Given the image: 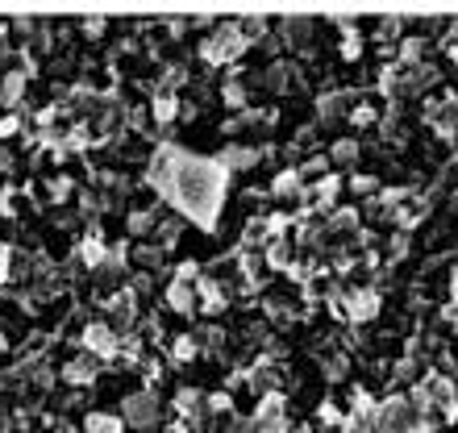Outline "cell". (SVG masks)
Returning a JSON list of instances; mask_svg holds the SVG:
<instances>
[{
	"instance_id": "83f0119b",
	"label": "cell",
	"mask_w": 458,
	"mask_h": 433,
	"mask_svg": "<svg viewBox=\"0 0 458 433\" xmlns=\"http://www.w3.org/2000/svg\"><path fill=\"white\" fill-rule=\"evenodd\" d=\"M17 125H21V121H17V117H4V121H0V138H4V133H13V130H17Z\"/></svg>"
},
{
	"instance_id": "d6986e66",
	"label": "cell",
	"mask_w": 458,
	"mask_h": 433,
	"mask_svg": "<svg viewBox=\"0 0 458 433\" xmlns=\"http://www.w3.org/2000/svg\"><path fill=\"white\" fill-rule=\"evenodd\" d=\"M288 259H292V246L288 242H276L271 246V267H288Z\"/></svg>"
},
{
	"instance_id": "52a82bcc",
	"label": "cell",
	"mask_w": 458,
	"mask_h": 433,
	"mask_svg": "<svg viewBox=\"0 0 458 433\" xmlns=\"http://www.w3.org/2000/svg\"><path fill=\"white\" fill-rule=\"evenodd\" d=\"M271 192H276L279 200H296V196H301V171H284V175L271 183Z\"/></svg>"
},
{
	"instance_id": "cb8c5ba5",
	"label": "cell",
	"mask_w": 458,
	"mask_h": 433,
	"mask_svg": "<svg viewBox=\"0 0 458 433\" xmlns=\"http://www.w3.org/2000/svg\"><path fill=\"white\" fill-rule=\"evenodd\" d=\"M225 100H229V105H233V108H242V100H246V92H242L238 84H229V88H225Z\"/></svg>"
},
{
	"instance_id": "2e32d148",
	"label": "cell",
	"mask_w": 458,
	"mask_h": 433,
	"mask_svg": "<svg viewBox=\"0 0 458 433\" xmlns=\"http://www.w3.org/2000/svg\"><path fill=\"white\" fill-rule=\"evenodd\" d=\"M92 362H72V367H67V379H72V384H92Z\"/></svg>"
},
{
	"instance_id": "7402d4cb",
	"label": "cell",
	"mask_w": 458,
	"mask_h": 433,
	"mask_svg": "<svg viewBox=\"0 0 458 433\" xmlns=\"http://www.w3.org/2000/svg\"><path fill=\"white\" fill-rule=\"evenodd\" d=\"M326 171H329V163H326V158H313V163H304L301 180H304V175H326Z\"/></svg>"
},
{
	"instance_id": "ffe728a7",
	"label": "cell",
	"mask_w": 458,
	"mask_h": 433,
	"mask_svg": "<svg viewBox=\"0 0 458 433\" xmlns=\"http://www.w3.org/2000/svg\"><path fill=\"white\" fill-rule=\"evenodd\" d=\"M150 225H155V216H150V213H133L130 216V229H133V233H146Z\"/></svg>"
},
{
	"instance_id": "4fadbf2b",
	"label": "cell",
	"mask_w": 458,
	"mask_h": 433,
	"mask_svg": "<svg viewBox=\"0 0 458 433\" xmlns=\"http://www.w3.org/2000/svg\"><path fill=\"white\" fill-rule=\"evenodd\" d=\"M171 309H180V313H188V309H192V288H188L183 279L171 288Z\"/></svg>"
},
{
	"instance_id": "9a60e30c",
	"label": "cell",
	"mask_w": 458,
	"mask_h": 433,
	"mask_svg": "<svg viewBox=\"0 0 458 433\" xmlns=\"http://www.w3.org/2000/svg\"><path fill=\"white\" fill-rule=\"evenodd\" d=\"M354 158H359V142L342 138V142L334 146V163H354Z\"/></svg>"
},
{
	"instance_id": "ac0fdd59",
	"label": "cell",
	"mask_w": 458,
	"mask_h": 433,
	"mask_svg": "<svg viewBox=\"0 0 458 433\" xmlns=\"http://www.w3.org/2000/svg\"><path fill=\"white\" fill-rule=\"evenodd\" d=\"M155 117L158 121H171V117H175V97H155Z\"/></svg>"
},
{
	"instance_id": "ba28073f",
	"label": "cell",
	"mask_w": 458,
	"mask_h": 433,
	"mask_svg": "<svg viewBox=\"0 0 458 433\" xmlns=\"http://www.w3.org/2000/svg\"><path fill=\"white\" fill-rule=\"evenodd\" d=\"M375 309H379L375 292H359V296H350V317H354V321H367V317H375Z\"/></svg>"
},
{
	"instance_id": "9c48e42d",
	"label": "cell",
	"mask_w": 458,
	"mask_h": 433,
	"mask_svg": "<svg viewBox=\"0 0 458 433\" xmlns=\"http://www.w3.org/2000/svg\"><path fill=\"white\" fill-rule=\"evenodd\" d=\"M254 158H259V155H254V150H225V155H221L217 158V163H221V167H233V171H242V167H254Z\"/></svg>"
},
{
	"instance_id": "f546056e",
	"label": "cell",
	"mask_w": 458,
	"mask_h": 433,
	"mask_svg": "<svg viewBox=\"0 0 458 433\" xmlns=\"http://www.w3.org/2000/svg\"><path fill=\"white\" fill-rule=\"evenodd\" d=\"M450 55H454V59H458V47H450Z\"/></svg>"
},
{
	"instance_id": "4316f807",
	"label": "cell",
	"mask_w": 458,
	"mask_h": 433,
	"mask_svg": "<svg viewBox=\"0 0 458 433\" xmlns=\"http://www.w3.org/2000/svg\"><path fill=\"white\" fill-rule=\"evenodd\" d=\"M371 188H375L371 175H359V180H354V192H371Z\"/></svg>"
},
{
	"instance_id": "d4e9b609",
	"label": "cell",
	"mask_w": 458,
	"mask_h": 433,
	"mask_svg": "<svg viewBox=\"0 0 458 433\" xmlns=\"http://www.w3.org/2000/svg\"><path fill=\"white\" fill-rule=\"evenodd\" d=\"M354 121H359V125H371V121H375V108H367V105L354 108Z\"/></svg>"
},
{
	"instance_id": "5b68a950",
	"label": "cell",
	"mask_w": 458,
	"mask_h": 433,
	"mask_svg": "<svg viewBox=\"0 0 458 433\" xmlns=\"http://www.w3.org/2000/svg\"><path fill=\"white\" fill-rule=\"evenodd\" d=\"M254 429L259 433H288V417H284V400L279 396H267L259 417H254Z\"/></svg>"
},
{
	"instance_id": "277c9868",
	"label": "cell",
	"mask_w": 458,
	"mask_h": 433,
	"mask_svg": "<svg viewBox=\"0 0 458 433\" xmlns=\"http://www.w3.org/2000/svg\"><path fill=\"white\" fill-rule=\"evenodd\" d=\"M242 47H246V38H242L238 25H221L217 34L205 42V59L208 63H225V59H233Z\"/></svg>"
},
{
	"instance_id": "44dd1931",
	"label": "cell",
	"mask_w": 458,
	"mask_h": 433,
	"mask_svg": "<svg viewBox=\"0 0 458 433\" xmlns=\"http://www.w3.org/2000/svg\"><path fill=\"white\" fill-rule=\"evenodd\" d=\"M192 354H196V342H192L188 334H183L180 342H175V359H192Z\"/></svg>"
},
{
	"instance_id": "3957f363",
	"label": "cell",
	"mask_w": 458,
	"mask_h": 433,
	"mask_svg": "<svg viewBox=\"0 0 458 433\" xmlns=\"http://www.w3.org/2000/svg\"><path fill=\"white\" fill-rule=\"evenodd\" d=\"M121 421L133 425V429H150V425L158 421V400L150 396V392H133V396H125V404H121Z\"/></svg>"
},
{
	"instance_id": "6da1fadb",
	"label": "cell",
	"mask_w": 458,
	"mask_h": 433,
	"mask_svg": "<svg viewBox=\"0 0 458 433\" xmlns=\"http://www.w3.org/2000/svg\"><path fill=\"white\" fill-rule=\"evenodd\" d=\"M150 183L167 200H175L192 221H200V225L217 221V205L225 196V167L221 163H205V158L180 155V150L163 146L158 163L150 167Z\"/></svg>"
},
{
	"instance_id": "30bf717a",
	"label": "cell",
	"mask_w": 458,
	"mask_h": 433,
	"mask_svg": "<svg viewBox=\"0 0 458 433\" xmlns=\"http://www.w3.org/2000/svg\"><path fill=\"white\" fill-rule=\"evenodd\" d=\"M84 433H121V421L117 417H105V412H92L84 421Z\"/></svg>"
},
{
	"instance_id": "5bb4252c",
	"label": "cell",
	"mask_w": 458,
	"mask_h": 433,
	"mask_svg": "<svg viewBox=\"0 0 458 433\" xmlns=\"http://www.w3.org/2000/svg\"><path fill=\"white\" fill-rule=\"evenodd\" d=\"M21 72H13L9 80H4V88H0V100H4V105H17V97H21Z\"/></svg>"
},
{
	"instance_id": "8fae6325",
	"label": "cell",
	"mask_w": 458,
	"mask_h": 433,
	"mask_svg": "<svg viewBox=\"0 0 458 433\" xmlns=\"http://www.w3.org/2000/svg\"><path fill=\"white\" fill-rule=\"evenodd\" d=\"M200 296H205L208 313H221V309H225V296H221V288L213 284V279H200Z\"/></svg>"
},
{
	"instance_id": "f1b7e54d",
	"label": "cell",
	"mask_w": 458,
	"mask_h": 433,
	"mask_svg": "<svg viewBox=\"0 0 458 433\" xmlns=\"http://www.w3.org/2000/svg\"><path fill=\"white\" fill-rule=\"evenodd\" d=\"M9 429V412H4V404H0V433Z\"/></svg>"
},
{
	"instance_id": "7a4b0ae2",
	"label": "cell",
	"mask_w": 458,
	"mask_h": 433,
	"mask_svg": "<svg viewBox=\"0 0 458 433\" xmlns=\"http://www.w3.org/2000/svg\"><path fill=\"white\" fill-rule=\"evenodd\" d=\"M375 433H421V409L404 396H392L375 409Z\"/></svg>"
},
{
	"instance_id": "603a6c76",
	"label": "cell",
	"mask_w": 458,
	"mask_h": 433,
	"mask_svg": "<svg viewBox=\"0 0 458 433\" xmlns=\"http://www.w3.org/2000/svg\"><path fill=\"white\" fill-rule=\"evenodd\" d=\"M342 375H346V362H342V359H329L326 362V379H342Z\"/></svg>"
},
{
	"instance_id": "7c38bea8",
	"label": "cell",
	"mask_w": 458,
	"mask_h": 433,
	"mask_svg": "<svg viewBox=\"0 0 458 433\" xmlns=\"http://www.w3.org/2000/svg\"><path fill=\"white\" fill-rule=\"evenodd\" d=\"M359 225V213L354 208H342V213L329 216V233H342V229H354Z\"/></svg>"
},
{
	"instance_id": "e0dca14e",
	"label": "cell",
	"mask_w": 458,
	"mask_h": 433,
	"mask_svg": "<svg viewBox=\"0 0 458 433\" xmlns=\"http://www.w3.org/2000/svg\"><path fill=\"white\" fill-rule=\"evenodd\" d=\"M334 196H338V180H334V175H326V183L317 188V200H321V208L334 205Z\"/></svg>"
},
{
	"instance_id": "484cf974",
	"label": "cell",
	"mask_w": 458,
	"mask_h": 433,
	"mask_svg": "<svg viewBox=\"0 0 458 433\" xmlns=\"http://www.w3.org/2000/svg\"><path fill=\"white\" fill-rule=\"evenodd\" d=\"M50 192H55V200H63V196L72 192V183H67V180H59V183H50Z\"/></svg>"
},
{
	"instance_id": "8992f818",
	"label": "cell",
	"mask_w": 458,
	"mask_h": 433,
	"mask_svg": "<svg viewBox=\"0 0 458 433\" xmlns=\"http://www.w3.org/2000/svg\"><path fill=\"white\" fill-rule=\"evenodd\" d=\"M88 346L97 350V354H113L117 350V337H113V329L109 325H88Z\"/></svg>"
}]
</instances>
